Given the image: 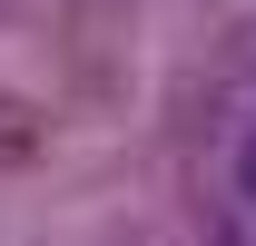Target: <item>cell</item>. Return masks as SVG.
Returning <instances> with one entry per match:
<instances>
[{
    "label": "cell",
    "mask_w": 256,
    "mask_h": 246,
    "mask_svg": "<svg viewBox=\"0 0 256 246\" xmlns=\"http://www.w3.org/2000/svg\"><path fill=\"white\" fill-rule=\"evenodd\" d=\"M236 197H246V207H256V138H246V148H236Z\"/></svg>",
    "instance_id": "1"
}]
</instances>
